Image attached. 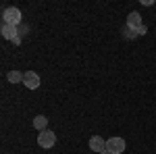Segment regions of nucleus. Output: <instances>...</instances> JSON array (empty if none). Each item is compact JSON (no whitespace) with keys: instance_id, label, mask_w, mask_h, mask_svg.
Returning <instances> with one entry per match:
<instances>
[{"instance_id":"obj_10","label":"nucleus","mask_w":156,"mask_h":154,"mask_svg":"<svg viewBox=\"0 0 156 154\" xmlns=\"http://www.w3.org/2000/svg\"><path fill=\"white\" fill-rule=\"evenodd\" d=\"M146 34V25H142L140 29H135V36H144Z\"/></svg>"},{"instance_id":"obj_8","label":"nucleus","mask_w":156,"mask_h":154,"mask_svg":"<svg viewBox=\"0 0 156 154\" xmlns=\"http://www.w3.org/2000/svg\"><path fill=\"white\" fill-rule=\"evenodd\" d=\"M34 127H36L37 131H46V129H48V117L37 115V117L34 119Z\"/></svg>"},{"instance_id":"obj_2","label":"nucleus","mask_w":156,"mask_h":154,"mask_svg":"<svg viewBox=\"0 0 156 154\" xmlns=\"http://www.w3.org/2000/svg\"><path fill=\"white\" fill-rule=\"evenodd\" d=\"M37 144H40L42 148H46V150H48V148H52V146L56 144V135H54L50 129L40 131V133H37Z\"/></svg>"},{"instance_id":"obj_11","label":"nucleus","mask_w":156,"mask_h":154,"mask_svg":"<svg viewBox=\"0 0 156 154\" xmlns=\"http://www.w3.org/2000/svg\"><path fill=\"white\" fill-rule=\"evenodd\" d=\"M100 154H112V152H108V150H102V152H100Z\"/></svg>"},{"instance_id":"obj_7","label":"nucleus","mask_w":156,"mask_h":154,"mask_svg":"<svg viewBox=\"0 0 156 154\" xmlns=\"http://www.w3.org/2000/svg\"><path fill=\"white\" fill-rule=\"evenodd\" d=\"M90 150H94V152H102V150H106V140H102L100 135H94L92 140H90Z\"/></svg>"},{"instance_id":"obj_5","label":"nucleus","mask_w":156,"mask_h":154,"mask_svg":"<svg viewBox=\"0 0 156 154\" xmlns=\"http://www.w3.org/2000/svg\"><path fill=\"white\" fill-rule=\"evenodd\" d=\"M23 83L25 88H29V90H36V88H40V75L34 71H27L23 77Z\"/></svg>"},{"instance_id":"obj_3","label":"nucleus","mask_w":156,"mask_h":154,"mask_svg":"<svg viewBox=\"0 0 156 154\" xmlns=\"http://www.w3.org/2000/svg\"><path fill=\"white\" fill-rule=\"evenodd\" d=\"M106 150L112 154L125 152V140L123 138H110V140H106Z\"/></svg>"},{"instance_id":"obj_6","label":"nucleus","mask_w":156,"mask_h":154,"mask_svg":"<svg viewBox=\"0 0 156 154\" xmlns=\"http://www.w3.org/2000/svg\"><path fill=\"white\" fill-rule=\"evenodd\" d=\"M142 25H144V21H142V15H140V13H129V17H127V27L135 31V29H140Z\"/></svg>"},{"instance_id":"obj_9","label":"nucleus","mask_w":156,"mask_h":154,"mask_svg":"<svg viewBox=\"0 0 156 154\" xmlns=\"http://www.w3.org/2000/svg\"><path fill=\"white\" fill-rule=\"evenodd\" d=\"M23 77H25V73H21V71H11L9 73V81L11 83H23Z\"/></svg>"},{"instance_id":"obj_4","label":"nucleus","mask_w":156,"mask_h":154,"mask_svg":"<svg viewBox=\"0 0 156 154\" xmlns=\"http://www.w3.org/2000/svg\"><path fill=\"white\" fill-rule=\"evenodd\" d=\"M0 34H2V38H4V40H15V38L19 36V27H17V25H11V23H4V21H2Z\"/></svg>"},{"instance_id":"obj_1","label":"nucleus","mask_w":156,"mask_h":154,"mask_svg":"<svg viewBox=\"0 0 156 154\" xmlns=\"http://www.w3.org/2000/svg\"><path fill=\"white\" fill-rule=\"evenodd\" d=\"M2 21L19 27V25H21V11H19L17 6H9V9H4V11H2Z\"/></svg>"}]
</instances>
